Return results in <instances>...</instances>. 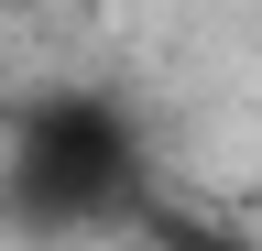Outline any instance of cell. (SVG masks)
<instances>
[{
    "instance_id": "1",
    "label": "cell",
    "mask_w": 262,
    "mask_h": 251,
    "mask_svg": "<svg viewBox=\"0 0 262 251\" xmlns=\"http://www.w3.org/2000/svg\"><path fill=\"white\" fill-rule=\"evenodd\" d=\"M153 208V142L131 99L110 87H44L11 99V153H0V218L22 240H98L142 230Z\"/></svg>"
},
{
    "instance_id": "2",
    "label": "cell",
    "mask_w": 262,
    "mask_h": 251,
    "mask_svg": "<svg viewBox=\"0 0 262 251\" xmlns=\"http://www.w3.org/2000/svg\"><path fill=\"white\" fill-rule=\"evenodd\" d=\"M131 251H262V240H241V230H208V218H164V208H142Z\"/></svg>"
},
{
    "instance_id": "3",
    "label": "cell",
    "mask_w": 262,
    "mask_h": 251,
    "mask_svg": "<svg viewBox=\"0 0 262 251\" xmlns=\"http://www.w3.org/2000/svg\"><path fill=\"white\" fill-rule=\"evenodd\" d=\"M0 131H11V99H0Z\"/></svg>"
}]
</instances>
